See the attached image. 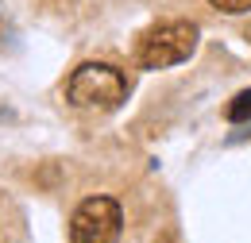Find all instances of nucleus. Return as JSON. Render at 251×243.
<instances>
[{
  "label": "nucleus",
  "instance_id": "obj_3",
  "mask_svg": "<svg viewBox=\"0 0 251 243\" xmlns=\"http://www.w3.org/2000/svg\"><path fill=\"white\" fill-rule=\"evenodd\" d=\"M124 232V213L112 197H85L70 216V243H116Z\"/></svg>",
  "mask_w": 251,
  "mask_h": 243
},
{
  "label": "nucleus",
  "instance_id": "obj_2",
  "mask_svg": "<svg viewBox=\"0 0 251 243\" xmlns=\"http://www.w3.org/2000/svg\"><path fill=\"white\" fill-rule=\"evenodd\" d=\"M197 47V27L189 20H166V24H155L139 39L135 47V58L143 70H166V66H178L186 62Z\"/></svg>",
  "mask_w": 251,
  "mask_h": 243
},
{
  "label": "nucleus",
  "instance_id": "obj_1",
  "mask_svg": "<svg viewBox=\"0 0 251 243\" xmlns=\"http://www.w3.org/2000/svg\"><path fill=\"white\" fill-rule=\"evenodd\" d=\"M127 73L108 66V62H81L70 81H66V100L85 112H112L127 100Z\"/></svg>",
  "mask_w": 251,
  "mask_h": 243
},
{
  "label": "nucleus",
  "instance_id": "obj_5",
  "mask_svg": "<svg viewBox=\"0 0 251 243\" xmlns=\"http://www.w3.org/2000/svg\"><path fill=\"white\" fill-rule=\"evenodd\" d=\"M213 8L228 12V16H240V12H251V0H209Z\"/></svg>",
  "mask_w": 251,
  "mask_h": 243
},
{
  "label": "nucleus",
  "instance_id": "obj_4",
  "mask_svg": "<svg viewBox=\"0 0 251 243\" xmlns=\"http://www.w3.org/2000/svg\"><path fill=\"white\" fill-rule=\"evenodd\" d=\"M224 116H228L232 123H251V89L236 93V97H232V104L224 108Z\"/></svg>",
  "mask_w": 251,
  "mask_h": 243
}]
</instances>
